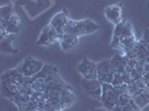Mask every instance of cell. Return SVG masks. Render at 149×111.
Here are the masks:
<instances>
[{"mask_svg": "<svg viewBox=\"0 0 149 111\" xmlns=\"http://www.w3.org/2000/svg\"><path fill=\"white\" fill-rule=\"evenodd\" d=\"M25 82V77L19 72L17 68L9 69L0 77V93L3 98L13 100L16 94L21 90Z\"/></svg>", "mask_w": 149, "mask_h": 111, "instance_id": "cell-1", "label": "cell"}, {"mask_svg": "<svg viewBox=\"0 0 149 111\" xmlns=\"http://www.w3.org/2000/svg\"><path fill=\"white\" fill-rule=\"evenodd\" d=\"M99 28L100 26L91 19H84V20H72V19H70V21L66 27L65 32L71 33V35H74V36L80 38L82 36L91 35L93 32H96Z\"/></svg>", "mask_w": 149, "mask_h": 111, "instance_id": "cell-2", "label": "cell"}, {"mask_svg": "<svg viewBox=\"0 0 149 111\" xmlns=\"http://www.w3.org/2000/svg\"><path fill=\"white\" fill-rule=\"evenodd\" d=\"M44 66L45 63L41 60H38V59L31 57V56H28L19 63L17 70L25 78H31V77L39 74L42 70Z\"/></svg>", "mask_w": 149, "mask_h": 111, "instance_id": "cell-3", "label": "cell"}, {"mask_svg": "<svg viewBox=\"0 0 149 111\" xmlns=\"http://www.w3.org/2000/svg\"><path fill=\"white\" fill-rule=\"evenodd\" d=\"M135 36L134 27L128 20H123L120 24L115 26V30L112 35V40L110 42V47L113 49H118L120 42L128 37Z\"/></svg>", "mask_w": 149, "mask_h": 111, "instance_id": "cell-4", "label": "cell"}, {"mask_svg": "<svg viewBox=\"0 0 149 111\" xmlns=\"http://www.w3.org/2000/svg\"><path fill=\"white\" fill-rule=\"evenodd\" d=\"M119 97H120V93L118 92L116 87H113L111 83H102L100 101L107 110L111 111L115 108V105L118 102Z\"/></svg>", "mask_w": 149, "mask_h": 111, "instance_id": "cell-5", "label": "cell"}, {"mask_svg": "<svg viewBox=\"0 0 149 111\" xmlns=\"http://www.w3.org/2000/svg\"><path fill=\"white\" fill-rule=\"evenodd\" d=\"M81 87H82L85 93L87 96H89L90 98L100 100L101 90H102V83L97 78L96 79H85V78H82Z\"/></svg>", "mask_w": 149, "mask_h": 111, "instance_id": "cell-6", "label": "cell"}, {"mask_svg": "<svg viewBox=\"0 0 149 111\" xmlns=\"http://www.w3.org/2000/svg\"><path fill=\"white\" fill-rule=\"evenodd\" d=\"M76 69L85 79H96L97 78V63L89 60L87 58H84L77 65Z\"/></svg>", "mask_w": 149, "mask_h": 111, "instance_id": "cell-7", "label": "cell"}, {"mask_svg": "<svg viewBox=\"0 0 149 111\" xmlns=\"http://www.w3.org/2000/svg\"><path fill=\"white\" fill-rule=\"evenodd\" d=\"M115 72L112 70L109 60L97 62V79L101 83H111Z\"/></svg>", "mask_w": 149, "mask_h": 111, "instance_id": "cell-8", "label": "cell"}, {"mask_svg": "<svg viewBox=\"0 0 149 111\" xmlns=\"http://www.w3.org/2000/svg\"><path fill=\"white\" fill-rule=\"evenodd\" d=\"M59 39H60V35L48 25L45 27L41 33L39 35L37 44L38 46H51L54 43L59 42Z\"/></svg>", "mask_w": 149, "mask_h": 111, "instance_id": "cell-9", "label": "cell"}, {"mask_svg": "<svg viewBox=\"0 0 149 111\" xmlns=\"http://www.w3.org/2000/svg\"><path fill=\"white\" fill-rule=\"evenodd\" d=\"M70 21V17H69V13L66 9H63L62 11L56 13L52 19L50 20L49 26L51 28H54L55 30L61 36L62 33L66 30V27L68 25V22Z\"/></svg>", "mask_w": 149, "mask_h": 111, "instance_id": "cell-10", "label": "cell"}, {"mask_svg": "<svg viewBox=\"0 0 149 111\" xmlns=\"http://www.w3.org/2000/svg\"><path fill=\"white\" fill-rule=\"evenodd\" d=\"M104 13H105L106 19L115 26L120 24L124 20L123 19V7L119 3H115V5L106 7Z\"/></svg>", "mask_w": 149, "mask_h": 111, "instance_id": "cell-11", "label": "cell"}, {"mask_svg": "<svg viewBox=\"0 0 149 111\" xmlns=\"http://www.w3.org/2000/svg\"><path fill=\"white\" fill-rule=\"evenodd\" d=\"M111 111H139L135 105L132 98L127 93H123L120 94L118 99L117 105H115V108Z\"/></svg>", "mask_w": 149, "mask_h": 111, "instance_id": "cell-12", "label": "cell"}, {"mask_svg": "<svg viewBox=\"0 0 149 111\" xmlns=\"http://www.w3.org/2000/svg\"><path fill=\"white\" fill-rule=\"evenodd\" d=\"M16 35L5 32L0 37V52L3 55H13L17 52V49L13 47V39Z\"/></svg>", "mask_w": 149, "mask_h": 111, "instance_id": "cell-13", "label": "cell"}, {"mask_svg": "<svg viewBox=\"0 0 149 111\" xmlns=\"http://www.w3.org/2000/svg\"><path fill=\"white\" fill-rule=\"evenodd\" d=\"M59 43L60 47L63 51H71V50L76 49L79 44V37L71 35V33H62L59 39Z\"/></svg>", "mask_w": 149, "mask_h": 111, "instance_id": "cell-14", "label": "cell"}, {"mask_svg": "<svg viewBox=\"0 0 149 111\" xmlns=\"http://www.w3.org/2000/svg\"><path fill=\"white\" fill-rule=\"evenodd\" d=\"M128 60L129 59L126 56L116 55L109 60V62L115 74H124L128 66Z\"/></svg>", "mask_w": 149, "mask_h": 111, "instance_id": "cell-15", "label": "cell"}, {"mask_svg": "<svg viewBox=\"0 0 149 111\" xmlns=\"http://www.w3.org/2000/svg\"><path fill=\"white\" fill-rule=\"evenodd\" d=\"M16 15L17 13H16L11 5H6V6L0 7V26L3 28V30L6 29L8 24L13 20V18Z\"/></svg>", "mask_w": 149, "mask_h": 111, "instance_id": "cell-16", "label": "cell"}, {"mask_svg": "<svg viewBox=\"0 0 149 111\" xmlns=\"http://www.w3.org/2000/svg\"><path fill=\"white\" fill-rule=\"evenodd\" d=\"M132 101L139 111H141L143 108H146L149 105V92L147 91V89L143 92H140L139 94L132 97Z\"/></svg>", "mask_w": 149, "mask_h": 111, "instance_id": "cell-17", "label": "cell"}, {"mask_svg": "<svg viewBox=\"0 0 149 111\" xmlns=\"http://www.w3.org/2000/svg\"><path fill=\"white\" fill-rule=\"evenodd\" d=\"M146 89H147V88L145 86L143 79L140 78V79H137V80H135L134 82H131L130 85H128V91H127V92H128V94L132 98V97H135L137 94H139L140 92L145 91Z\"/></svg>", "mask_w": 149, "mask_h": 111, "instance_id": "cell-18", "label": "cell"}, {"mask_svg": "<svg viewBox=\"0 0 149 111\" xmlns=\"http://www.w3.org/2000/svg\"><path fill=\"white\" fill-rule=\"evenodd\" d=\"M138 43V40H137V38L135 36H131V37H128L124 39L120 44H119V50H121V53L123 55H126L127 52H129L130 50H132L135 47H136V44Z\"/></svg>", "mask_w": 149, "mask_h": 111, "instance_id": "cell-19", "label": "cell"}, {"mask_svg": "<svg viewBox=\"0 0 149 111\" xmlns=\"http://www.w3.org/2000/svg\"><path fill=\"white\" fill-rule=\"evenodd\" d=\"M111 85L113 87H120V86H123V85H126L124 81V78H123V74H115L113 79H112V81H111Z\"/></svg>", "mask_w": 149, "mask_h": 111, "instance_id": "cell-20", "label": "cell"}, {"mask_svg": "<svg viewBox=\"0 0 149 111\" xmlns=\"http://www.w3.org/2000/svg\"><path fill=\"white\" fill-rule=\"evenodd\" d=\"M143 43L146 46V48H147V53H149V28L147 29H145L143 31V38L140 39Z\"/></svg>", "mask_w": 149, "mask_h": 111, "instance_id": "cell-21", "label": "cell"}, {"mask_svg": "<svg viewBox=\"0 0 149 111\" xmlns=\"http://www.w3.org/2000/svg\"><path fill=\"white\" fill-rule=\"evenodd\" d=\"M141 79H143V83H145V86H146V88H149V72L143 74V77H141Z\"/></svg>", "mask_w": 149, "mask_h": 111, "instance_id": "cell-22", "label": "cell"}, {"mask_svg": "<svg viewBox=\"0 0 149 111\" xmlns=\"http://www.w3.org/2000/svg\"><path fill=\"white\" fill-rule=\"evenodd\" d=\"M147 91H148V92H149V88H147Z\"/></svg>", "mask_w": 149, "mask_h": 111, "instance_id": "cell-23", "label": "cell"}]
</instances>
